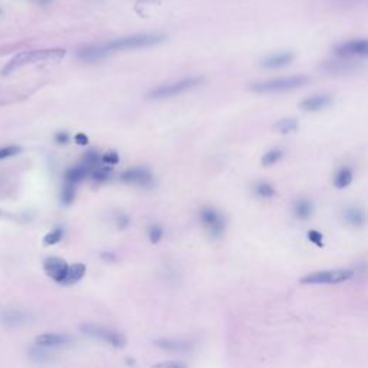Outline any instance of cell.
I'll use <instances>...</instances> for the list:
<instances>
[{
    "label": "cell",
    "instance_id": "cell-1",
    "mask_svg": "<svg viewBox=\"0 0 368 368\" xmlns=\"http://www.w3.org/2000/svg\"><path fill=\"white\" fill-rule=\"evenodd\" d=\"M63 56H65L63 49H42V51L21 52L15 58H12V61L5 66L3 73H9V72L15 71V69L23 66V65H28V63L61 61Z\"/></svg>",
    "mask_w": 368,
    "mask_h": 368
},
{
    "label": "cell",
    "instance_id": "cell-2",
    "mask_svg": "<svg viewBox=\"0 0 368 368\" xmlns=\"http://www.w3.org/2000/svg\"><path fill=\"white\" fill-rule=\"evenodd\" d=\"M165 36L160 33H140V35H131L120 38L113 42H108V48L111 52L115 51H133V49H144V48H151L155 45H160L164 42Z\"/></svg>",
    "mask_w": 368,
    "mask_h": 368
},
{
    "label": "cell",
    "instance_id": "cell-3",
    "mask_svg": "<svg viewBox=\"0 0 368 368\" xmlns=\"http://www.w3.org/2000/svg\"><path fill=\"white\" fill-rule=\"evenodd\" d=\"M309 82V78L305 75H294L285 78H276L269 81H260L252 83L250 89L257 94H273V92H285L298 89Z\"/></svg>",
    "mask_w": 368,
    "mask_h": 368
},
{
    "label": "cell",
    "instance_id": "cell-4",
    "mask_svg": "<svg viewBox=\"0 0 368 368\" xmlns=\"http://www.w3.org/2000/svg\"><path fill=\"white\" fill-rule=\"evenodd\" d=\"M203 82H205V78H202V76H189V78L175 81L173 83H165V85H160V86L154 88L147 94V98H150V100H167L171 97L181 95V94L190 91L193 88H197Z\"/></svg>",
    "mask_w": 368,
    "mask_h": 368
},
{
    "label": "cell",
    "instance_id": "cell-5",
    "mask_svg": "<svg viewBox=\"0 0 368 368\" xmlns=\"http://www.w3.org/2000/svg\"><path fill=\"white\" fill-rule=\"evenodd\" d=\"M354 276L352 270L348 269H335V270H321V272H314L309 275L304 276L301 279L302 284L305 285H335V284H342L347 282Z\"/></svg>",
    "mask_w": 368,
    "mask_h": 368
},
{
    "label": "cell",
    "instance_id": "cell-6",
    "mask_svg": "<svg viewBox=\"0 0 368 368\" xmlns=\"http://www.w3.org/2000/svg\"><path fill=\"white\" fill-rule=\"evenodd\" d=\"M81 329L85 335L104 341L115 348H123L125 345V338L120 332L110 329V328L100 327L95 324H85V325H82Z\"/></svg>",
    "mask_w": 368,
    "mask_h": 368
},
{
    "label": "cell",
    "instance_id": "cell-7",
    "mask_svg": "<svg viewBox=\"0 0 368 368\" xmlns=\"http://www.w3.org/2000/svg\"><path fill=\"white\" fill-rule=\"evenodd\" d=\"M202 223L205 225V227L209 230V233L213 236V237H220L222 233L225 232V219L220 216V213H217L215 209H210V207H206L202 210Z\"/></svg>",
    "mask_w": 368,
    "mask_h": 368
},
{
    "label": "cell",
    "instance_id": "cell-8",
    "mask_svg": "<svg viewBox=\"0 0 368 368\" xmlns=\"http://www.w3.org/2000/svg\"><path fill=\"white\" fill-rule=\"evenodd\" d=\"M368 43L365 39L351 41L339 45L335 49V55L339 58H351V56H367Z\"/></svg>",
    "mask_w": 368,
    "mask_h": 368
},
{
    "label": "cell",
    "instance_id": "cell-9",
    "mask_svg": "<svg viewBox=\"0 0 368 368\" xmlns=\"http://www.w3.org/2000/svg\"><path fill=\"white\" fill-rule=\"evenodd\" d=\"M113 52L108 48V45H89V46H83L78 51V58L83 62H98L107 58L108 55H111Z\"/></svg>",
    "mask_w": 368,
    "mask_h": 368
},
{
    "label": "cell",
    "instance_id": "cell-10",
    "mask_svg": "<svg viewBox=\"0 0 368 368\" xmlns=\"http://www.w3.org/2000/svg\"><path fill=\"white\" fill-rule=\"evenodd\" d=\"M68 263L61 259V257H48L45 262H43V269L45 272L48 273L49 278H52L55 282L61 284L62 279L66 275V270H68Z\"/></svg>",
    "mask_w": 368,
    "mask_h": 368
},
{
    "label": "cell",
    "instance_id": "cell-11",
    "mask_svg": "<svg viewBox=\"0 0 368 368\" xmlns=\"http://www.w3.org/2000/svg\"><path fill=\"white\" fill-rule=\"evenodd\" d=\"M332 103V98L331 95L328 94H322V95H314V97H308L304 101H301L299 104V108L302 111H307V113H315V111H321L324 108L329 107Z\"/></svg>",
    "mask_w": 368,
    "mask_h": 368
},
{
    "label": "cell",
    "instance_id": "cell-12",
    "mask_svg": "<svg viewBox=\"0 0 368 368\" xmlns=\"http://www.w3.org/2000/svg\"><path fill=\"white\" fill-rule=\"evenodd\" d=\"M121 181L125 183H135V184H150L151 183V173L145 168H131V170H127L121 174Z\"/></svg>",
    "mask_w": 368,
    "mask_h": 368
},
{
    "label": "cell",
    "instance_id": "cell-13",
    "mask_svg": "<svg viewBox=\"0 0 368 368\" xmlns=\"http://www.w3.org/2000/svg\"><path fill=\"white\" fill-rule=\"evenodd\" d=\"M155 347L165 349V351H170V352H187L192 349V344L183 341V339H171V338H161V339H157L155 342Z\"/></svg>",
    "mask_w": 368,
    "mask_h": 368
},
{
    "label": "cell",
    "instance_id": "cell-14",
    "mask_svg": "<svg viewBox=\"0 0 368 368\" xmlns=\"http://www.w3.org/2000/svg\"><path fill=\"white\" fill-rule=\"evenodd\" d=\"M294 53L292 52H282V53H276V55H270L265 58L263 61L260 62V65L263 68L267 69H276V68H284L289 65L291 62L294 61Z\"/></svg>",
    "mask_w": 368,
    "mask_h": 368
},
{
    "label": "cell",
    "instance_id": "cell-15",
    "mask_svg": "<svg viewBox=\"0 0 368 368\" xmlns=\"http://www.w3.org/2000/svg\"><path fill=\"white\" fill-rule=\"evenodd\" d=\"M38 347H62L71 342V338L63 334H42L35 339Z\"/></svg>",
    "mask_w": 368,
    "mask_h": 368
},
{
    "label": "cell",
    "instance_id": "cell-16",
    "mask_svg": "<svg viewBox=\"0 0 368 368\" xmlns=\"http://www.w3.org/2000/svg\"><path fill=\"white\" fill-rule=\"evenodd\" d=\"M86 272V267L83 263H73V265L68 266V270H66V275L62 279V285L68 287V285H73L76 282H79L83 275Z\"/></svg>",
    "mask_w": 368,
    "mask_h": 368
},
{
    "label": "cell",
    "instance_id": "cell-17",
    "mask_svg": "<svg viewBox=\"0 0 368 368\" xmlns=\"http://www.w3.org/2000/svg\"><path fill=\"white\" fill-rule=\"evenodd\" d=\"M344 219L348 225L354 226V227H361L365 223V215L359 207H348L344 212Z\"/></svg>",
    "mask_w": 368,
    "mask_h": 368
},
{
    "label": "cell",
    "instance_id": "cell-18",
    "mask_svg": "<svg viewBox=\"0 0 368 368\" xmlns=\"http://www.w3.org/2000/svg\"><path fill=\"white\" fill-rule=\"evenodd\" d=\"M89 168L86 165H78V167H73L71 170H68L66 174H65V183H71V184H76L82 181L88 174H89Z\"/></svg>",
    "mask_w": 368,
    "mask_h": 368
},
{
    "label": "cell",
    "instance_id": "cell-19",
    "mask_svg": "<svg viewBox=\"0 0 368 368\" xmlns=\"http://www.w3.org/2000/svg\"><path fill=\"white\" fill-rule=\"evenodd\" d=\"M294 212H295V216H297L298 219L307 220L308 217L312 215L314 207H312V203L308 202L307 199H301V200H298L297 203H295Z\"/></svg>",
    "mask_w": 368,
    "mask_h": 368
},
{
    "label": "cell",
    "instance_id": "cell-20",
    "mask_svg": "<svg viewBox=\"0 0 368 368\" xmlns=\"http://www.w3.org/2000/svg\"><path fill=\"white\" fill-rule=\"evenodd\" d=\"M352 181V171L351 168L348 167H342L338 170L337 175H335V180H334V184L337 189H345L348 187L349 184Z\"/></svg>",
    "mask_w": 368,
    "mask_h": 368
},
{
    "label": "cell",
    "instance_id": "cell-21",
    "mask_svg": "<svg viewBox=\"0 0 368 368\" xmlns=\"http://www.w3.org/2000/svg\"><path fill=\"white\" fill-rule=\"evenodd\" d=\"M298 127H299V123H298L297 118H282L281 121H278L275 124V130L279 131L282 134H289L297 131Z\"/></svg>",
    "mask_w": 368,
    "mask_h": 368
},
{
    "label": "cell",
    "instance_id": "cell-22",
    "mask_svg": "<svg viewBox=\"0 0 368 368\" xmlns=\"http://www.w3.org/2000/svg\"><path fill=\"white\" fill-rule=\"evenodd\" d=\"M284 157V151L281 148H276V150H270L262 157V164L263 165H273L278 161H281Z\"/></svg>",
    "mask_w": 368,
    "mask_h": 368
},
{
    "label": "cell",
    "instance_id": "cell-23",
    "mask_svg": "<svg viewBox=\"0 0 368 368\" xmlns=\"http://www.w3.org/2000/svg\"><path fill=\"white\" fill-rule=\"evenodd\" d=\"M62 236H63V229H62V227H56V229H53L52 232H49L48 235L43 237V245L45 246L56 245L58 242H61Z\"/></svg>",
    "mask_w": 368,
    "mask_h": 368
},
{
    "label": "cell",
    "instance_id": "cell-24",
    "mask_svg": "<svg viewBox=\"0 0 368 368\" xmlns=\"http://www.w3.org/2000/svg\"><path fill=\"white\" fill-rule=\"evenodd\" d=\"M89 174L94 181H107L113 175V171L111 168H92Z\"/></svg>",
    "mask_w": 368,
    "mask_h": 368
},
{
    "label": "cell",
    "instance_id": "cell-25",
    "mask_svg": "<svg viewBox=\"0 0 368 368\" xmlns=\"http://www.w3.org/2000/svg\"><path fill=\"white\" fill-rule=\"evenodd\" d=\"M75 199V184L65 183L63 190H62V203L69 206Z\"/></svg>",
    "mask_w": 368,
    "mask_h": 368
},
{
    "label": "cell",
    "instance_id": "cell-26",
    "mask_svg": "<svg viewBox=\"0 0 368 368\" xmlns=\"http://www.w3.org/2000/svg\"><path fill=\"white\" fill-rule=\"evenodd\" d=\"M256 195L263 199H272L275 196V189L269 183H259L256 186Z\"/></svg>",
    "mask_w": 368,
    "mask_h": 368
},
{
    "label": "cell",
    "instance_id": "cell-27",
    "mask_svg": "<svg viewBox=\"0 0 368 368\" xmlns=\"http://www.w3.org/2000/svg\"><path fill=\"white\" fill-rule=\"evenodd\" d=\"M98 161H100V155H98L97 151H89V153L83 157V165H86L89 170L95 168L97 164H98Z\"/></svg>",
    "mask_w": 368,
    "mask_h": 368
},
{
    "label": "cell",
    "instance_id": "cell-28",
    "mask_svg": "<svg viewBox=\"0 0 368 368\" xmlns=\"http://www.w3.org/2000/svg\"><path fill=\"white\" fill-rule=\"evenodd\" d=\"M148 235H150V240H151L153 243H158V242L161 240V237H163V229L157 225L151 226Z\"/></svg>",
    "mask_w": 368,
    "mask_h": 368
},
{
    "label": "cell",
    "instance_id": "cell-29",
    "mask_svg": "<svg viewBox=\"0 0 368 368\" xmlns=\"http://www.w3.org/2000/svg\"><path fill=\"white\" fill-rule=\"evenodd\" d=\"M18 153H21V148L19 147H5V148H0V160L12 157V155H16Z\"/></svg>",
    "mask_w": 368,
    "mask_h": 368
},
{
    "label": "cell",
    "instance_id": "cell-30",
    "mask_svg": "<svg viewBox=\"0 0 368 368\" xmlns=\"http://www.w3.org/2000/svg\"><path fill=\"white\" fill-rule=\"evenodd\" d=\"M101 160L105 164H117L120 161V155L115 153V151H108V153H105L101 157Z\"/></svg>",
    "mask_w": 368,
    "mask_h": 368
},
{
    "label": "cell",
    "instance_id": "cell-31",
    "mask_svg": "<svg viewBox=\"0 0 368 368\" xmlns=\"http://www.w3.org/2000/svg\"><path fill=\"white\" fill-rule=\"evenodd\" d=\"M308 239L317 246H322V235L317 230H309L308 232Z\"/></svg>",
    "mask_w": 368,
    "mask_h": 368
},
{
    "label": "cell",
    "instance_id": "cell-32",
    "mask_svg": "<svg viewBox=\"0 0 368 368\" xmlns=\"http://www.w3.org/2000/svg\"><path fill=\"white\" fill-rule=\"evenodd\" d=\"M186 364L184 362H177V361H167V362H158V364H155L154 367H184Z\"/></svg>",
    "mask_w": 368,
    "mask_h": 368
},
{
    "label": "cell",
    "instance_id": "cell-33",
    "mask_svg": "<svg viewBox=\"0 0 368 368\" xmlns=\"http://www.w3.org/2000/svg\"><path fill=\"white\" fill-rule=\"evenodd\" d=\"M75 143L78 144V145H86V144L89 143V140H88V137L85 134H76L75 135Z\"/></svg>",
    "mask_w": 368,
    "mask_h": 368
},
{
    "label": "cell",
    "instance_id": "cell-34",
    "mask_svg": "<svg viewBox=\"0 0 368 368\" xmlns=\"http://www.w3.org/2000/svg\"><path fill=\"white\" fill-rule=\"evenodd\" d=\"M68 140H69V135L66 133H59L56 135V141L61 144H65L68 143Z\"/></svg>",
    "mask_w": 368,
    "mask_h": 368
},
{
    "label": "cell",
    "instance_id": "cell-35",
    "mask_svg": "<svg viewBox=\"0 0 368 368\" xmlns=\"http://www.w3.org/2000/svg\"><path fill=\"white\" fill-rule=\"evenodd\" d=\"M130 223V220H128V217L127 216H120V219H118V226L124 229V227H127Z\"/></svg>",
    "mask_w": 368,
    "mask_h": 368
},
{
    "label": "cell",
    "instance_id": "cell-36",
    "mask_svg": "<svg viewBox=\"0 0 368 368\" xmlns=\"http://www.w3.org/2000/svg\"><path fill=\"white\" fill-rule=\"evenodd\" d=\"M101 257H103L104 260H110V262L117 259V257H115V255H114V253H110V252H105V253H103V255H101Z\"/></svg>",
    "mask_w": 368,
    "mask_h": 368
},
{
    "label": "cell",
    "instance_id": "cell-37",
    "mask_svg": "<svg viewBox=\"0 0 368 368\" xmlns=\"http://www.w3.org/2000/svg\"><path fill=\"white\" fill-rule=\"evenodd\" d=\"M163 0H137V5H153V3H160Z\"/></svg>",
    "mask_w": 368,
    "mask_h": 368
},
{
    "label": "cell",
    "instance_id": "cell-38",
    "mask_svg": "<svg viewBox=\"0 0 368 368\" xmlns=\"http://www.w3.org/2000/svg\"><path fill=\"white\" fill-rule=\"evenodd\" d=\"M41 2H48V0H41Z\"/></svg>",
    "mask_w": 368,
    "mask_h": 368
}]
</instances>
